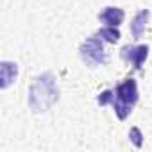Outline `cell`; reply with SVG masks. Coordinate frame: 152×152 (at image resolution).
I'll return each instance as SVG.
<instances>
[{"label":"cell","mask_w":152,"mask_h":152,"mask_svg":"<svg viewBox=\"0 0 152 152\" xmlns=\"http://www.w3.org/2000/svg\"><path fill=\"white\" fill-rule=\"evenodd\" d=\"M57 99H59V88H57L56 77L50 72H47L36 77V81L31 84L27 102L34 113H43L50 109L57 102Z\"/></svg>","instance_id":"1"},{"label":"cell","mask_w":152,"mask_h":152,"mask_svg":"<svg viewBox=\"0 0 152 152\" xmlns=\"http://www.w3.org/2000/svg\"><path fill=\"white\" fill-rule=\"evenodd\" d=\"M138 102V86H136V81L134 79H125L122 84L116 86L115 90V99H113V107H115V113L120 120H125L134 104Z\"/></svg>","instance_id":"2"},{"label":"cell","mask_w":152,"mask_h":152,"mask_svg":"<svg viewBox=\"0 0 152 152\" xmlns=\"http://www.w3.org/2000/svg\"><path fill=\"white\" fill-rule=\"evenodd\" d=\"M79 52H81L83 61L91 68L100 66L107 61V52L104 48V39H100L99 36H93V38H88L86 41H83Z\"/></svg>","instance_id":"3"},{"label":"cell","mask_w":152,"mask_h":152,"mask_svg":"<svg viewBox=\"0 0 152 152\" xmlns=\"http://www.w3.org/2000/svg\"><path fill=\"white\" fill-rule=\"evenodd\" d=\"M147 56H148V47L147 45H138V47L127 45V47L122 48V57L127 63H131L134 70H141Z\"/></svg>","instance_id":"4"},{"label":"cell","mask_w":152,"mask_h":152,"mask_svg":"<svg viewBox=\"0 0 152 152\" xmlns=\"http://www.w3.org/2000/svg\"><path fill=\"white\" fill-rule=\"evenodd\" d=\"M124 11L118 9V7H106L100 15H99V20L109 27H118L122 22H124Z\"/></svg>","instance_id":"5"},{"label":"cell","mask_w":152,"mask_h":152,"mask_svg":"<svg viewBox=\"0 0 152 152\" xmlns=\"http://www.w3.org/2000/svg\"><path fill=\"white\" fill-rule=\"evenodd\" d=\"M148 16H150V11H148V9H143V11H140V13L132 18V23H131V32H132V36H134L136 39L143 36L145 27H147V22H148Z\"/></svg>","instance_id":"6"},{"label":"cell","mask_w":152,"mask_h":152,"mask_svg":"<svg viewBox=\"0 0 152 152\" xmlns=\"http://www.w3.org/2000/svg\"><path fill=\"white\" fill-rule=\"evenodd\" d=\"M16 73H18V66L15 63L4 61L0 64V75H2V88H9V84L16 79Z\"/></svg>","instance_id":"7"},{"label":"cell","mask_w":152,"mask_h":152,"mask_svg":"<svg viewBox=\"0 0 152 152\" xmlns=\"http://www.w3.org/2000/svg\"><path fill=\"white\" fill-rule=\"evenodd\" d=\"M97 36L100 38V39H104V41H107V43H116L118 39H120V31L116 29V27H104V29H100L99 32H97Z\"/></svg>","instance_id":"8"},{"label":"cell","mask_w":152,"mask_h":152,"mask_svg":"<svg viewBox=\"0 0 152 152\" xmlns=\"http://www.w3.org/2000/svg\"><path fill=\"white\" fill-rule=\"evenodd\" d=\"M113 99H115V91H113V90H106V91H102V93L97 97V102H99L100 106H106V104H111Z\"/></svg>","instance_id":"9"},{"label":"cell","mask_w":152,"mask_h":152,"mask_svg":"<svg viewBox=\"0 0 152 152\" xmlns=\"http://www.w3.org/2000/svg\"><path fill=\"white\" fill-rule=\"evenodd\" d=\"M129 138H131V141L134 143V147H138V148L141 147V143H143L141 138H143V136H141V132H140L138 127H132V129L129 131Z\"/></svg>","instance_id":"10"}]
</instances>
